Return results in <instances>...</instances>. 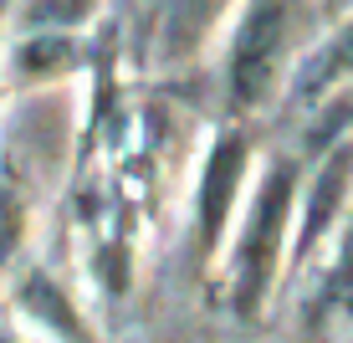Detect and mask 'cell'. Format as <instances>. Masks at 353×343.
<instances>
[{
    "mask_svg": "<svg viewBox=\"0 0 353 343\" xmlns=\"http://www.w3.org/2000/svg\"><path fill=\"white\" fill-rule=\"evenodd\" d=\"M287 205H292V169H272L266 185L251 205V220L241 231V246H236V308L241 313H256L261 292L272 287L276 272V256H282V231H287Z\"/></svg>",
    "mask_w": 353,
    "mask_h": 343,
    "instance_id": "6da1fadb",
    "label": "cell"
},
{
    "mask_svg": "<svg viewBox=\"0 0 353 343\" xmlns=\"http://www.w3.org/2000/svg\"><path fill=\"white\" fill-rule=\"evenodd\" d=\"M287 31H292V0H251L246 26L236 36V57H230V97L241 108H256L272 92Z\"/></svg>",
    "mask_w": 353,
    "mask_h": 343,
    "instance_id": "7a4b0ae2",
    "label": "cell"
},
{
    "mask_svg": "<svg viewBox=\"0 0 353 343\" xmlns=\"http://www.w3.org/2000/svg\"><path fill=\"white\" fill-rule=\"evenodd\" d=\"M241 169H246V144L236 139H221L210 149V164H205V179H200V220H205V241L221 236L225 215H230V195L241 185Z\"/></svg>",
    "mask_w": 353,
    "mask_h": 343,
    "instance_id": "3957f363",
    "label": "cell"
},
{
    "mask_svg": "<svg viewBox=\"0 0 353 343\" xmlns=\"http://www.w3.org/2000/svg\"><path fill=\"white\" fill-rule=\"evenodd\" d=\"M348 169H353V144H343V149L327 159V169L318 175V190H312V205H307V231H302V246H312V241L333 226V210H338V200H343V190H348Z\"/></svg>",
    "mask_w": 353,
    "mask_h": 343,
    "instance_id": "277c9868",
    "label": "cell"
},
{
    "mask_svg": "<svg viewBox=\"0 0 353 343\" xmlns=\"http://www.w3.org/2000/svg\"><path fill=\"white\" fill-rule=\"evenodd\" d=\"M21 302H26V313H31L41 328H57L67 343H88V333H82V323H77V313L67 308V297H62V292H57L46 277H31L26 287H21Z\"/></svg>",
    "mask_w": 353,
    "mask_h": 343,
    "instance_id": "5b68a950",
    "label": "cell"
},
{
    "mask_svg": "<svg viewBox=\"0 0 353 343\" xmlns=\"http://www.w3.org/2000/svg\"><path fill=\"white\" fill-rule=\"evenodd\" d=\"M221 6H225V0H174V10H169V52L185 57L190 46L205 36V26L215 21Z\"/></svg>",
    "mask_w": 353,
    "mask_h": 343,
    "instance_id": "8992f818",
    "label": "cell"
},
{
    "mask_svg": "<svg viewBox=\"0 0 353 343\" xmlns=\"http://www.w3.org/2000/svg\"><path fill=\"white\" fill-rule=\"evenodd\" d=\"M338 72H353V26L338 36L333 46H327V52L318 57V62H312L307 72H302V82H297V92H318L323 82H333Z\"/></svg>",
    "mask_w": 353,
    "mask_h": 343,
    "instance_id": "52a82bcc",
    "label": "cell"
},
{
    "mask_svg": "<svg viewBox=\"0 0 353 343\" xmlns=\"http://www.w3.org/2000/svg\"><path fill=\"white\" fill-rule=\"evenodd\" d=\"M92 16V0H31V26H77Z\"/></svg>",
    "mask_w": 353,
    "mask_h": 343,
    "instance_id": "ba28073f",
    "label": "cell"
},
{
    "mask_svg": "<svg viewBox=\"0 0 353 343\" xmlns=\"http://www.w3.org/2000/svg\"><path fill=\"white\" fill-rule=\"evenodd\" d=\"M21 236H26V205L16 200V190L0 185V262L21 246Z\"/></svg>",
    "mask_w": 353,
    "mask_h": 343,
    "instance_id": "9c48e42d",
    "label": "cell"
},
{
    "mask_svg": "<svg viewBox=\"0 0 353 343\" xmlns=\"http://www.w3.org/2000/svg\"><path fill=\"white\" fill-rule=\"evenodd\" d=\"M72 46L67 41H36V46H21V72H52V67H67Z\"/></svg>",
    "mask_w": 353,
    "mask_h": 343,
    "instance_id": "30bf717a",
    "label": "cell"
}]
</instances>
